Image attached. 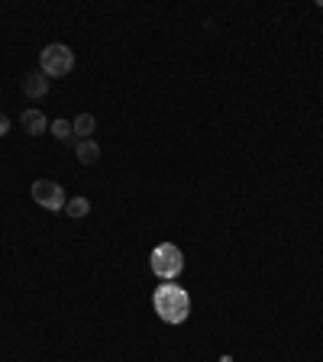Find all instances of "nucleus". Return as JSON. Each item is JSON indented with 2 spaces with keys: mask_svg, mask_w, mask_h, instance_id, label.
<instances>
[{
  "mask_svg": "<svg viewBox=\"0 0 323 362\" xmlns=\"http://www.w3.org/2000/svg\"><path fill=\"white\" fill-rule=\"evenodd\" d=\"M152 308L165 324H184L191 314V294L181 285H158L152 294Z\"/></svg>",
  "mask_w": 323,
  "mask_h": 362,
  "instance_id": "obj_1",
  "label": "nucleus"
},
{
  "mask_svg": "<svg viewBox=\"0 0 323 362\" xmlns=\"http://www.w3.org/2000/svg\"><path fill=\"white\" fill-rule=\"evenodd\" d=\"M149 265H152V272H155L158 279L172 281L184 272V252H181L175 243H158V246L149 252Z\"/></svg>",
  "mask_w": 323,
  "mask_h": 362,
  "instance_id": "obj_2",
  "label": "nucleus"
},
{
  "mask_svg": "<svg viewBox=\"0 0 323 362\" xmlns=\"http://www.w3.org/2000/svg\"><path fill=\"white\" fill-rule=\"evenodd\" d=\"M75 68V52L65 42H52L39 52V71L45 78H65Z\"/></svg>",
  "mask_w": 323,
  "mask_h": 362,
  "instance_id": "obj_3",
  "label": "nucleus"
},
{
  "mask_svg": "<svg viewBox=\"0 0 323 362\" xmlns=\"http://www.w3.org/2000/svg\"><path fill=\"white\" fill-rule=\"evenodd\" d=\"M30 194H33V201H36L39 207H45V211H65V204H68L61 185H59V181H49V178L33 181Z\"/></svg>",
  "mask_w": 323,
  "mask_h": 362,
  "instance_id": "obj_4",
  "label": "nucleus"
},
{
  "mask_svg": "<svg viewBox=\"0 0 323 362\" xmlns=\"http://www.w3.org/2000/svg\"><path fill=\"white\" fill-rule=\"evenodd\" d=\"M23 94L26 98H45L49 94V78L42 71H30V75L23 78Z\"/></svg>",
  "mask_w": 323,
  "mask_h": 362,
  "instance_id": "obj_5",
  "label": "nucleus"
},
{
  "mask_svg": "<svg viewBox=\"0 0 323 362\" xmlns=\"http://www.w3.org/2000/svg\"><path fill=\"white\" fill-rule=\"evenodd\" d=\"M20 123H23V129H26L30 136H42L45 129H49V120H45L42 110H26L20 117Z\"/></svg>",
  "mask_w": 323,
  "mask_h": 362,
  "instance_id": "obj_6",
  "label": "nucleus"
},
{
  "mask_svg": "<svg viewBox=\"0 0 323 362\" xmlns=\"http://www.w3.org/2000/svg\"><path fill=\"white\" fill-rule=\"evenodd\" d=\"M75 156H78L81 165H94V162L100 158V146L94 143V139H81V143L75 146Z\"/></svg>",
  "mask_w": 323,
  "mask_h": 362,
  "instance_id": "obj_7",
  "label": "nucleus"
},
{
  "mask_svg": "<svg viewBox=\"0 0 323 362\" xmlns=\"http://www.w3.org/2000/svg\"><path fill=\"white\" fill-rule=\"evenodd\" d=\"M71 129H75V136H81V139H90V136H94V129H98L94 113H78L75 123H71Z\"/></svg>",
  "mask_w": 323,
  "mask_h": 362,
  "instance_id": "obj_8",
  "label": "nucleus"
},
{
  "mask_svg": "<svg viewBox=\"0 0 323 362\" xmlns=\"http://www.w3.org/2000/svg\"><path fill=\"white\" fill-rule=\"evenodd\" d=\"M65 214H68V217H88V214H90V201H88V197H71V201H68L65 204Z\"/></svg>",
  "mask_w": 323,
  "mask_h": 362,
  "instance_id": "obj_9",
  "label": "nucleus"
},
{
  "mask_svg": "<svg viewBox=\"0 0 323 362\" xmlns=\"http://www.w3.org/2000/svg\"><path fill=\"white\" fill-rule=\"evenodd\" d=\"M49 133H52L55 139H71L75 129H71V123L68 120H55V123H49Z\"/></svg>",
  "mask_w": 323,
  "mask_h": 362,
  "instance_id": "obj_10",
  "label": "nucleus"
},
{
  "mask_svg": "<svg viewBox=\"0 0 323 362\" xmlns=\"http://www.w3.org/2000/svg\"><path fill=\"white\" fill-rule=\"evenodd\" d=\"M10 129V120H7V113H0V136H7Z\"/></svg>",
  "mask_w": 323,
  "mask_h": 362,
  "instance_id": "obj_11",
  "label": "nucleus"
}]
</instances>
